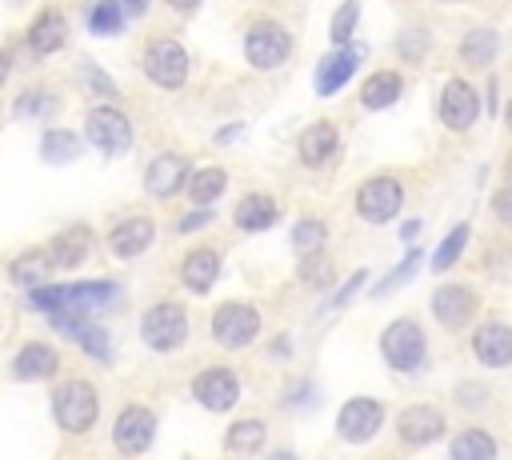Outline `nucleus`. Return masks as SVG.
Returning <instances> with one entry per match:
<instances>
[{"label": "nucleus", "mask_w": 512, "mask_h": 460, "mask_svg": "<svg viewBox=\"0 0 512 460\" xmlns=\"http://www.w3.org/2000/svg\"><path fill=\"white\" fill-rule=\"evenodd\" d=\"M52 416L64 432H88L100 416V396L88 380H64L52 392Z\"/></svg>", "instance_id": "obj_1"}, {"label": "nucleus", "mask_w": 512, "mask_h": 460, "mask_svg": "<svg viewBox=\"0 0 512 460\" xmlns=\"http://www.w3.org/2000/svg\"><path fill=\"white\" fill-rule=\"evenodd\" d=\"M140 336H144V344L156 348V352H176V348L188 340V316H184V308L172 304V300L148 308L144 320H140Z\"/></svg>", "instance_id": "obj_2"}, {"label": "nucleus", "mask_w": 512, "mask_h": 460, "mask_svg": "<svg viewBox=\"0 0 512 460\" xmlns=\"http://www.w3.org/2000/svg\"><path fill=\"white\" fill-rule=\"evenodd\" d=\"M380 348L396 372H416L424 364V332L416 320H392L380 336Z\"/></svg>", "instance_id": "obj_3"}, {"label": "nucleus", "mask_w": 512, "mask_h": 460, "mask_svg": "<svg viewBox=\"0 0 512 460\" xmlns=\"http://www.w3.org/2000/svg\"><path fill=\"white\" fill-rule=\"evenodd\" d=\"M256 332H260V312L240 304V300L220 304L212 312V340L224 344V348H244V344L256 340Z\"/></svg>", "instance_id": "obj_4"}, {"label": "nucleus", "mask_w": 512, "mask_h": 460, "mask_svg": "<svg viewBox=\"0 0 512 460\" xmlns=\"http://www.w3.org/2000/svg\"><path fill=\"white\" fill-rule=\"evenodd\" d=\"M400 204H404V192H400V184L392 176H372L356 192V212L368 224H388L400 212Z\"/></svg>", "instance_id": "obj_5"}, {"label": "nucleus", "mask_w": 512, "mask_h": 460, "mask_svg": "<svg viewBox=\"0 0 512 460\" xmlns=\"http://www.w3.org/2000/svg\"><path fill=\"white\" fill-rule=\"evenodd\" d=\"M380 424H384V404L372 396H352L336 416V432L348 444H368L380 432Z\"/></svg>", "instance_id": "obj_6"}, {"label": "nucleus", "mask_w": 512, "mask_h": 460, "mask_svg": "<svg viewBox=\"0 0 512 460\" xmlns=\"http://www.w3.org/2000/svg\"><path fill=\"white\" fill-rule=\"evenodd\" d=\"M288 52H292V40H288V32H284L280 24H272V20L252 24L248 36H244V56H248V64H256V68H280V64L288 60Z\"/></svg>", "instance_id": "obj_7"}, {"label": "nucleus", "mask_w": 512, "mask_h": 460, "mask_svg": "<svg viewBox=\"0 0 512 460\" xmlns=\"http://www.w3.org/2000/svg\"><path fill=\"white\" fill-rule=\"evenodd\" d=\"M144 76L160 88H180L188 76V52L176 40H152L144 52Z\"/></svg>", "instance_id": "obj_8"}, {"label": "nucleus", "mask_w": 512, "mask_h": 460, "mask_svg": "<svg viewBox=\"0 0 512 460\" xmlns=\"http://www.w3.org/2000/svg\"><path fill=\"white\" fill-rule=\"evenodd\" d=\"M84 132H88V140H92L100 152H108V156H120V152H128V144H132V124H128V116L116 112V108H92V112L84 116Z\"/></svg>", "instance_id": "obj_9"}, {"label": "nucleus", "mask_w": 512, "mask_h": 460, "mask_svg": "<svg viewBox=\"0 0 512 460\" xmlns=\"http://www.w3.org/2000/svg\"><path fill=\"white\" fill-rule=\"evenodd\" d=\"M476 116H480V96H476V88H472L468 80H460V76H448L444 88H440V120H444V128L464 132Z\"/></svg>", "instance_id": "obj_10"}, {"label": "nucleus", "mask_w": 512, "mask_h": 460, "mask_svg": "<svg viewBox=\"0 0 512 460\" xmlns=\"http://www.w3.org/2000/svg\"><path fill=\"white\" fill-rule=\"evenodd\" d=\"M152 436H156V416L148 412V408H124L120 416H116V424H112V444L124 452V456H140L148 444H152Z\"/></svg>", "instance_id": "obj_11"}, {"label": "nucleus", "mask_w": 512, "mask_h": 460, "mask_svg": "<svg viewBox=\"0 0 512 460\" xmlns=\"http://www.w3.org/2000/svg\"><path fill=\"white\" fill-rule=\"evenodd\" d=\"M192 392H196V400H200L208 412H228V408L236 404V396H240V380H236L232 368H204V372L196 376Z\"/></svg>", "instance_id": "obj_12"}, {"label": "nucleus", "mask_w": 512, "mask_h": 460, "mask_svg": "<svg viewBox=\"0 0 512 460\" xmlns=\"http://www.w3.org/2000/svg\"><path fill=\"white\" fill-rule=\"evenodd\" d=\"M188 180H192V164H188V156H180V152H160V156L148 164V172H144V188H148L152 196H172V192H180Z\"/></svg>", "instance_id": "obj_13"}, {"label": "nucleus", "mask_w": 512, "mask_h": 460, "mask_svg": "<svg viewBox=\"0 0 512 460\" xmlns=\"http://www.w3.org/2000/svg\"><path fill=\"white\" fill-rule=\"evenodd\" d=\"M476 312V292L464 288V284H440L432 292V316L444 324V328H460L468 324Z\"/></svg>", "instance_id": "obj_14"}, {"label": "nucleus", "mask_w": 512, "mask_h": 460, "mask_svg": "<svg viewBox=\"0 0 512 460\" xmlns=\"http://www.w3.org/2000/svg\"><path fill=\"white\" fill-rule=\"evenodd\" d=\"M396 432H400V440H404V444L424 448V444H432L436 436H444V416H440L432 404H412V408H404V412H400Z\"/></svg>", "instance_id": "obj_15"}, {"label": "nucleus", "mask_w": 512, "mask_h": 460, "mask_svg": "<svg viewBox=\"0 0 512 460\" xmlns=\"http://www.w3.org/2000/svg\"><path fill=\"white\" fill-rule=\"evenodd\" d=\"M472 352H476V360L488 364V368H504V364H512V328L500 324V320L480 324L476 336H472Z\"/></svg>", "instance_id": "obj_16"}, {"label": "nucleus", "mask_w": 512, "mask_h": 460, "mask_svg": "<svg viewBox=\"0 0 512 460\" xmlns=\"http://www.w3.org/2000/svg\"><path fill=\"white\" fill-rule=\"evenodd\" d=\"M360 56H364L360 48H336V52H328V56L320 60V68H316V92H320V96L340 92V88L352 80Z\"/></svg>", "instance_id": "obj_17"}, {"label": "nucleus", "mask_w": 512, "mask_h": 460, "mask_svg": "<svg viewBox=\"0 0 512 460\" xmlns=\"http://www.w3.org/2000/svg\"><path fill=\"white\" fill-rule=\"evenodd\" d=\"M336 148H340V136H336V128H332L328 120H316V124H308V128L300 132V140H296L300 164H308V168H320V164H328V160L336 156Z\"/></svg>", "instance_id": "obj_18"}, {"label": "nucleus", "mask_w": 512, "mask_h": 460, "mask_svg": "<svg viewBox=\"0 0 512 460\" xmlns=\"http://www.w3.org/2000/svg\"><path fill=\"white\" fill-rule=\"evenodd\" d=\"M52 324H56L64 336H72L88 356H96V360H108V356H112V348H108V332L96 328V324H88L84 316H52Z\"/></svg>", "instance_id": "obj_19"}, {"label": "nucleus", "mask_w": 512, "mask_h": 460, "mask_svg": "<svg viewBox=\"0 0 512 460\" xmlns=\"http://www.w3.org/2000/svg\"><path fill=\"white\" fill-rule=\"evenodd\" d=\"M152 232H156V228H152V220H148V216H128L124 224H116V228H112L108 244H112V252H116V256H124V260H128V256H140V252L152 244Z\"/></svg>", "instance_id": "obj_20"}, {"label": "nucleus", "mask_w": 512, "mask_h": 460, "mask_svg": "<svg viewBox=\"0 0 512 460\" xmlns=\"http://www.w3.org/2000/svg\"><path fill=\"white\" fill-rule=\"evenodd\" d=\"M64 40H68V20H64L60 12H44V16L32 20V28H28V48H32V56H52Z\"/></svg>", "instance_id": "obj_21"}, {"label": "nucleus", "mask_w": 512, "mask_h": 460, "mask_svg": "<svg viewBox=\"0 0 512 460\" xmlns=\"http://www.w3.org/2000/svg\"><path fill=\"white\" fill-rule=\"evenodd\" d=\"M116 296H120V288L108 284V280L68 284V308H64V316H88L92 308H100V304H108V300H116Z\"/></svg>", "instance_id": "obj_22"}, {"label": "nucleus", "mask_w": 512, "mask_h": 460, "mask_svg": "<svg viewBox=\"0 0 512 460\" xmlns=\"http://www.w3.org/2000/svg\"><path fill=\"white\" fill-rule=\"evenodd\" d=\"M56 368H60V360H56V352L48 344H24L16 352V360H12L16 380H48Z\"/></svg>", "instance_id": "obj_23"}, {"label": "nucleus", "mask_w": 512, "mask_h": 460, "mask_svg": "<svg viewBox=\"0 0 512 460\" xmlns=\"http://www.w3.org/2000/svg\"><path fill=\"white\" fill-rule=\"evenodd\" d=\"M88 252H92V232H88L84 224H72V228H64V232L52 240V264H56V268H76Z\"/></svg>", "instance_id": "obj_24"}, {"label": "nucleus", "mask_w": 512, "mask_h": 460, "mask_svg": "<svg viewBox=\"0 0 512 460\" xmlns=\"http://www.w3.org/2000/svg\"><path fill=\"white\" fill-rule=\"evenodd\" d=\"M236 224L244 232H264L276 224V200L264 196V192H248L240 204H236Z\"/></svg>", "instance_id": "obj_25"}, {"label": "nucleus", "mask_w": 512, "mask_h": 460, "mask_svg": "<svg viewBox=\"0 0 512 460\" xmlns=\"http://www.w3.org/2000/svg\"><path fill=\"white\" fill-rule=\"evenodd\" d=\"M180 272H184V284L192 292H208L216 284V276H220V256L208 252V248H196V252H188V260H184Z\"/></svg>", "instance_id": "obj_26"}, {"label": "nucleus", "mask_w": 512, "mask_h": 460, "mask_svg": "<svg viewBox=\"0 0 512 460\" xmlns=\"http://www.w3.org/2000/svg\"><path fill=\"white\" fill-rule=\"evenodd\" d=\"M496 48H500V40H496L492 28H472L464 36V44H460V60L472 64V68H484V64L496 60Z\"/></svg>", "instance_id": "obj_27"}, {"label": "nucleus", "mask_w": 512, "mask_h": 460, "mask_svg": "<svg viewBox=\"0 0 512 460\" xmlns=\"http://www.w3.org/2000/svg\"><path fill=\"white\" fill-rule=\"evenodd\" d=\"M396 96H400V76L396 72H372L368 84L360 88L364 108H388V104H396Z\"/></svg>", "instance_id": "obj_28"}, {"label": "nucleus", "mask_w": 512, "mask_h": 460, "mask_svg": "<svg viewBox=\"0 0 512 460\" xmlns=\"http://www.w3.org/2000/svg\"><path fill=\"white\" fill-rule=\"evenodd\" d=\"M40 156H44L48 164H72V160L80 156V136L68 132V128H52V132H44V140H40Z\"/></svg>", "instance_id": "obj_29"}, {"label": "nucleus", "mask_w": 512, "mask_h": 460, "mask_svg": "<svg viewBox=\"0 0 512 460\" xmlns=\"http://www.w3.org/2000/svg\"><path fill=\"white\" fill-rule=\"evenodd\" d=\"M452 460H496V440L484 428H468L452 440Z\"/></svg>", "instance_id": "obj_30"}, {"label": "nucleus", "mask_w": 512, "mask_h": 460, "mask_svg": "<svg viewBox=\"0 0 512 460\" xmlns=\"http://www.w3.org/2000/svg\"><path fill=\"white\" fill-rule=\"evenodd\" d=\"M48 268H52V256H44V252H24V256H16V260L8 264V276H12L16 284H24V288H40V280L48 276Z\"/></svg>", "instance_id": "obj_31"}, {"label": "nucleus", "mask_w": 512, "mask_h": 460, "mask_svg": "<svg viewBox=\"0 0 512 460\" xmlns=\"http://www.w3.org/2000/svg\"><path fill=\"white\" fill-rule=\"evenodd\" d=\"M224 188H228L224 168H200V172H192V180H188V192H192L196 204H212Z\"/></svg>", "instance_id": "obj_32"}, {"label": "nucleus", "mask_w": 512, "mask_h": 460, "mask_svg": "<svg viewBox=\"0 0 512 460\" xmlns=\"http://www.w3.org/2000/svg\"><path fill=\"white\" fill-rule=\"evenodd\" d=\"M324 236H328V228H324L320 220H296V228H292V248H296V256H300V260L316 256L320 244H324Z\"/></svg>", "instance_id": "obj_33"}, {"label": "nucleus", "mask_w": 512, "mask_h": 460, "mask_svg": "<svg viewBox=\"0 0 512 460\" xmlns=\"http://www.w3.org/2000/svg\"><path fill=\"white\" fill-rule=\"evenodd\" d=\"M224 444H228V452H256L264 444V424L260 420H236L228 428Z\"/></svg>", "instance_id": "obj_34"}, {"label": "nucleus", "mask_w": 512, "mask_h": 460, "mask_svg": "<svg viewBox=\"0 0 512 460\" xmlns=\"http://www.w3.org/2000/svg\"><path fill=\"white\" fill-rule=\"evenodd\" d=\"M464 244H468V224H456V228L440 240V248H436V256H432V268H436V272H448V268L460 260Z\"/></svg>", "instance_id": "obj_35"}, {"label": "nucleus", "mask_w": 512, "mask_h": 460, "mask_svg": "<svg viewBox=\"0 0 512 460\" xmlns=\"http://www.w3.org/2000/svg\"><path fill=\"white\" fill-rule=\"evenodd\" d=\"M120 20H124V0H100L88 16V28L96 36H112V32H120Z\"/></svg>", "instance_id": "obj_36"}, {"label": "nucleus", "mask_w": 512, "mask_h": 460, "mask_svg": "<svg viewBox=\"0 0 512 460\" xmlns=\"http://www.w3.org/2000/svg\"><path fill=\"white\" fill-rule=\"evenodd\" d=\"M356 16H360V4H356V0H344V4L336 8V16H332V40H336V44H344V40L352 36Z\"/></svg>", "instance_id": "obj_37"}, {"label": "nucleus", "mask_w": 512, "mask_h": 460, "mask_svg": "<svg viewBox=\"0 0 512 460\" xmlns=\"http://www.w3.org/2000/svg\"><path fill=\"white\" fill-rule=\"evenodd\" d=\"M416 268H420V252H416V248H408V256H404V264H400V268H396V272H392L388 280H380V284H376L372 292H376V296H384V292H392V288H400V284H404V280H408V276H412Z\"/></svg>", "instance_id": "obj_38"}, {"label": "nucleus", "mask_w": 512, "mask_h": 460, "mask_svg": "<svg viewBox=\"0 0 512 460\" xmlns=\"http://www.w3.org/2000/svg\"><path fill=\"white\" fill-rule=\"evenodd\" d=\"M52 108H56V100L48 92H24L16 100V116H40V112H52Z\"/></svg>", "instance_id": "obj_39"}, {"label": "nucleus", "mask_w": 512, "mask_h": 460, "mask_svg": "<svg viewBox=\"0 0 512 460\" xmlns=\"http://www.w3.org/2000/svg\"><path fill=\"white\" fill-rule=\"evenodd\" d=\"M424 48H428V36H424V32H412V28H408V32L400 36V56L420 60V56H424Z\"/></svg>", "instance_id": "obj_40"}, {"label": "nucleus", "mask_w": 512, "mask_h": 460, "mask_svg": "<svg viewBox=\"0 0 512 460\" xmlns=\"http://www.w3.org/2000/svg\"><path fill=\"white\" fill-rule=\"evenodd\" d=\"M492 212H496L504 224H512V184H508V188H500V192L492 196Z\"/></svg>", "instance_id": "obj_41"}, {"label": "nucleus", "mask_w": 512, "mask_h": 460, "mask_svg": "<svg viewBox=\"0 0 512 460\" xmlns=\"http://www.w3.org/2000/svg\"><path fill=\"white\" fill-rule=\"evenodd\" d=\"M84 80H88V88L92 92H104V96H116V84L104 76V72H96V68H84Z\"/></svg>", "instance_id": "obj_42"}, {"label": "nucleus", "mask_w": 512, "mask_h": 460, "mask_svg": "<svg viewBox=\"0 0 512 460\" xmlns=\"http://www.w3.org/2000/svg\"><path fill=\"white\" fill-rule=\"evenodd\" d=\"M364 276H368V272H364V268H360V272H356V276H352V280H348V284H344V288H340V292H336V300H332V308H344V304H348V300H352V292H356V288H360V284H364Z\"/></svg>", "instance_id": "obj_43"}, {"label": "nucleus", "mask_w": 512, "mask_h": 460, "mask_svg": "<svg viewBox=\"0 0 512 460\" xmlns=\"http://www.w3.org/2000/svg\"><path fill=\"white\" fill-rule=\"evenodd\" d=\"M212 220V212L208 208H200V212H188L184 220H180V232H196V228H204Z\"/></svg>", "instance_id": "obj_44"}, {"label": "nucleus", "mask_w": 512, "mask_h": 460, "mask_svg": "<svg viewBox=\"0 0 512 460\" xmlns=\"http://www.w3.org/2000/svg\"><path fill=\"white\" fill-rule=\"evenodd\" d=\"M148 0H124V16H144Z\"/></svg>", "instance_id": "obj_45"}, {"label": "nucleus", "mask_w": 512, "mask_h": 460, "mask_svg": "<svg viewBox=\"0 0 512 460\" xmlns=\"http://www.w3.org/2000/svg\"><path fill=\"white\" fill-rule=\"evenodd\" d=\"M236 136H240L236 124H232V128H220V132H216V144H228V140H236Z\"/></svg>", "instance_id": "obj_46"}, {"label": "nucleus", "mask_w": 512, "mask_h": 460, "mask_svg": "<svg viewBox=\"0 0 512 460\" xmlns=\"http://www.w3.org/2000/svg\"><path fill=\"white\" fill-rule=\"evenodd\" d=\"M168 4H172V8H180V12H192L200 0H168Z\"/></svg>", "instance_id": "obj_47"}, {"label": "nucleus", "mask_w": 512, "mask_h": 460, "mask_svg": "<svg viewBox=\"0 0 512 460\" xmlns=\"http://www.w3.org/2000/svg\"><path fill=\"white\" fill-rule=\"evenodd\" d=\"M416 232H420V220H408V224H404V240H412Z\"/></svg>", "instance_id": "obj_48"}, {"label": "nucleus", "mask_w": 512, "mask_h": 460, "mask_svg": "<svg viewBox=\"0 0 512 460\" xmlns=\"http://www.w3.org/2000/svg\"><path fill=\"white\" fill-rule=\"evenodd\" d=\"M268 460H296V456H292V452H272Z\"/></svg>", "instance_id": "obj_49"}, {"label": "nucleus", "mask_w": 512, "mask_h": 460, "mask_svg": "<svg viewBox=\"0 0 512 460\" xmlns=\"http://www.w3.org/2000/svg\"><path fill=\"white\" fill-rule=\"evenodd\" d=\"M504 172H508V184H512V152H508V160H504Z\"/></svg>", "instance_id": "obj_50"}, {"label": "nucleus", "mask_w": 512, "mask_h": 460, "mask_svg": "<svg viewBox=\"0 0 512 460\" xmlns=\"http://www.w3.org/2000/svg\"><path fill=\"white\" fill-rule=\"evenodd\" d=\"M508 128H512V104H508Z\"/></svg>", "instance_id": "obj_51"}]
</instances>
